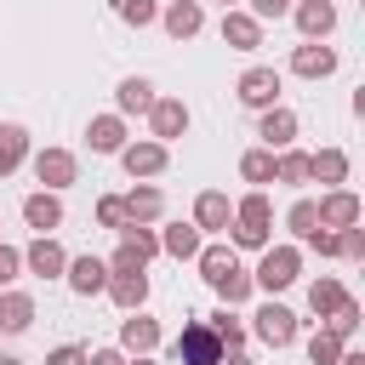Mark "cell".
Listing matches in <instances>:
<instances>
[{
	"instance_id": "37",
	"label": "cell",
	"mask_w": 365,
	"mask_h": 365,
	"mask_svg": "<svg viewBox=\"0 0 365 365\" xmlns=\"http://www.w3.org/2000/svg\"><path fill=\"white\" fill-rule=\"evenodd\" d=\"M285 228H291L297 240H308V234L319 228V211H314V200H297V205L285 211Z\"/></svg>"
},
{
	"instance_id": "36",
	"label": "cell",
	"mask_w": 365,
	"mask_h": 365,
	"mask_svg": "<svg viewBox=\"0 0 365 365\" xmlns=\"http://www.w3.org/2000/svg\"><path fill=\"white\" fill-rule=\"evenodd\" d=\"M325 331H336V336L348 342V336L359 331V302H354V297H342V302L331 308V319H325Z\"/></svg>"
},
{
	"instance_id": "21",
	"label": "cell",
	"mask_w": 365,
	"mask_h": 365,
	"mask_svg": "<svg viewBox=\"0 0 365 365\" xmlns=\"http://www.w3.org/2000/svg\"><path fill=\"white\" fill-rule=\"evenodd\" d=\"M86 143H91V154H120L125 148V120L120 114H97L86 125Z\"/></svg>"
},
{
	"instance_id": "5",
	"label": "cell",
	"mask_w": 365,
	"mask_h": 365,
	"mask_svg": "<svg viewBox=\"0 0 365 365\" xmlns=\"http://www.w3.org/2000/svg\"><path fill=\"white\" fill-rule=\"evenodd\" d=\"M74 177H80V160H74L68 148H40V154H34V182H40L46 194H63Z\"/></svg>"
},
{
	"instance_id": "13",
	"label": "cell",
	"mask_w": 365,
	"mask_h": 365,
	"mask_svg": "<svg viewBox=\"0 0 365 365\" xmlns=\"http://www.w3.org/2000/svg\"><path fill=\"white\" fill-rule=\"evenodd\" d=\"M257 137H262V148H268V154H279V148H291V143H297V114H291L285 103H274V108H262V120H257Z\"/></svg>"
},
{
	"instance_id": "41",
	"label": "cell",
	"mask_w": 365,
	"mask_h": 365,
	"mask_svg": "<svg viewBox=\"0 0 365 365\" xmlns=\"http://www.w3.org/2000/svg\"><path fill=\"white\" fill-rule=\"evenodd\" d=\"M97 228H125V205H120V194H103V200H97Z\"/></svg>"
},
{
	"instance_id": "12",
	"label": "cell",
	"mask_w": 365,
	"mask_h": 365,
	"mask_svg": "<svg viewBox=\"0 0 365 365\" xmlns=\"http://www.w3.org/2000/svg\"><path fill=\"white\" fill-rule=\"evenodd\" d=\"M291 74H302V80H331V74H336V51H331L325 40H302V46L291 51Z\"/></svg>"
},
{
	"instance_id": "35",
	"label": "cell",
	"mask_w": 365,
	"mask_h": 365,
	"mask_svg": "<svg viewBox=\"0 0 365 365\" xmlns=\"http://www.w3.org/2000/svg\"><path fill=\"white\" fill-rule=\"evenodd\" d=\"M342 348H348V342H342L336 331H314V336H308V359H314V365H336Z\"/></svg>"
},
{
	"instance_id": "38",
	"label": "cell",
	"mask_w": 365,
	"mask_h": 365,
	"mask_svg": "<svg viewBox=\"0 0 365 365\" xmlns=\"http://www.w3.org/2000/svg\"><path fill=\"white\" fill-rule=\"evenodd\" d=\"M160 17V0H120V23L125 29H148Z\"/></svg>"
},
{
	"instance_id": "47",
	"label": "cell",
	"mask_w": 365,
	"mask_h": 365,
	"mask_svg": "<svg viewBox=\"0 0 365 365\" xmlns=\"http://www.w3.org/2000/svg\"><path fill=\"white\" fill-rule=\"evenodd\" d=\"M336 365H365V354H359V348H342V359H336Z\"/></svg>"
},
{
	"instance_id": "22",
	"label": "cell",
	"mask_w": 365,
	"mask_h": 365,
	"mask_svg": "<svg viewBox=\"0 0 365 365\" xmlns=\"http://www.w3.org/2000/svg\"><path fill=\"white\" fill-rule=\"evenodd\" d=\"M308 182L342 188V182H348V154H342V148H319V154H308Z\"/></svg>"
},
{
	"instance_id": "14",
	"label": "cell",
	"mask_w": 365,
	"mask_h": 365,
	"mask_svg": "<svg viewBox=\"0 0 365 365\" xmlns=\"http://www.w3.org/2000/svg\"><path fill=\"white\" fill-rule=\"evenodd\" d=\"M154 348H160V319H148L143 308L125 314V319H120V354L137 359V354H154Z\"/></svg>"
},
{
	"instance_id": "15",
	"label": "cell",
	"mask_w": 365,
	"mask_h": 365,
	"mask_svg": "<svg viewBox=\"0 0 365 365\" xmlns=\"http://www.w3.org/2000/svg\"><path fill=\"white\" fill-rule=\"evenodd\" d=\"M222 46H228V51H257V46H262V23H257L251 11H240V6L222 11Z\"/></svg>"
},
{
	"instance_id": "16",
	"label": "cell",
	"mask_w": 365,
	"mask_h": 365,
	"mask_svg": "<svg viewBox=\"0 0 365 365\" xmlns=\"http://www.w3.org/2000/svg\"><path fill=\"white\" fill-rule=\"evenodd\" d=\"M120 205H125V222L148 228V222H160V211H165V194H160L154 182H137L131 194H120Z\"/></svg>"
},
{
	"instance_id": "50",
	"label": "cell",
	"mask_w": 365,
	"mask_h": 365,
	"mask_svg": "<svg viewBox=\"0 0 365 365\" xmlns=\"http://www.w3.org/2000/svg\"><path fill=\"white\" fill-rule=\"evenodd\" d=\"M0 365H23V359H11V354H0Z\"/></svg>"
},
{
	"instance_id": "19",
	"label": "cell",
	"mask_w": 365,
	"mask_h": 365,
	"mask_svg": "<svg viewBox=\"0 0 365 365\" xmlns=\"http://www.w3.org/2000/svg\"><path fill=\"white\" fill-rule=\"evenodd\" d=\"M160 23H165L171 40H194V34L205 29V11H200V0H171V6L160 11Z\"/></svg>"
},
{
	"instance_id": "26",
	"label": "cell",
	"mask_w": 365,
	"mask_h": 365,
	"mask_svg": "<svg viewBox=\"0 0 365 365\" xmlns=\"http://www.w3.org/2000/svg\"><path fill=\"white\" fill-rule=\"evenodd\" d=\"M160 251L177 257V262H194V257H200V228H194V222H171V228L160 234Z\"/></svg>"
},
{
	"instance_id": "46",
	"label": "cell",
	"mask_w": 365,
	"mask_h": 365,
	"mask_svg": "<svg viewBox=\"0 0 365 365\" xmlns=\"http://www.w3.org/2000/svg\"><path fill=\"white\" fill-rule=\"evenodd\" d=\"M86 365H125V354H120V348H91Z\"/></svg>"
},
{
	"instance_id": "4",
	"label": "cell",
	"mask_w": 365,
	"mask_h": 365,
	"mask_svg": "<svg viewBox=\"0 0 365 365\" xmlns=\"http://www.w3.org/2000/svg\"><path fill=\"white\" fill-rule=\"evenodd\" d=\"M314 211H319V228H331V234L359 228V217H365V205H359L354 188H325V200H314Z\"/></svg>"
},
{
	"instance_id": "1",
	"label": "cell",
	"mask_w": 365,
	"mask_h": 365,
	"mask_svg": "<svg viewBox=\"0 0 365 365\" xmlns=\"http://www.w3.org/2000/svg\"><path fill=\"white\" fill-rule=\"evenodd\" d=\"M114 234H120V245H114V257H108V274H143V268L160 257V234H154V228L125 222V228H114Z\"/></svg>"
},
{
	"instance_id": "2",
	"label": "cell",
	"mask_w": 365,
	"mask_h": 365,
	"mask_svg": "<svg viewBox=\"0 0 365 365\" xmlns=\"http://www.w3.org/2000/svg\"><path fill=\"white\" fill-rule=\"evenodd\" d=\"M297 274H302V251L297 245H268L262 251V262L251 268V291H285V285H297Z\"/></svg>"
},
{
	"instance_id": "7",
	"label": "cell",
	"mask_w": 365,
	"mask_h": 365,
	"mask_svg": "<svg viewBox=\"0 0 365 365\" xmlns=\"http://www.w3.org/2000/svg\"><path fill=\"white\" fill-rule=\"evenodd\" d=\"M251 331H257V336H262L268 348H291V342H297V314H291L285 302H262V308H257V325H251Z\"/></svg>"
},
{
	"instance_id": "28",
	"label": "cell",
	"mask_w": 365,
	"mask_h": 365,
	"mask_svg": "<svg viewBox=\"0 0 365 365\" xmlns=\"http://www.w3.org/2000/svg\"><path fill=\"white\" fill-rule=\"evenodd\" d=\"M194 262H200V279H205V285H217L228 268H240L234 245H200V257H194Z\"/></svg>"
},
{
	"instance_id": "24",
	"label": "cell",
	"mask_w": 365,
	"mask_h": 365,
	"mask_svg": "<svg viewBox=\"0 0 365 365\" xmlns=\"http://www.w3.org/2000/svg\"><path fill=\"white\" fill-rule=\"evenodd\" d=\"M34 325V297L29 291H0V331H29Z\"/></svg>"
},
{
	"instance_id": "31",
	"label": "cell",
	"mask_w": 365,
	"mask_h": 365,
	"mask_svg": "<svg viewBox=\"0 0 365 365\" xmlns=\"http://www.w3.org/2000/svg\"><path fill=\"white\" fill-rule=\"evenodd\" d=\"M234 222H245V228H268V222H274V205H268V194H262V188H251V194L234 205Z\"/></svg>"
},
{
	"instance_id": "43",
	"label": "cell",
	"mask_w": 365,
	"mask_h": 365,
	"mask_svg": "<svg viewBox=\"0 0 365 365\" xmlns=\"http://www.w3.org/2000/svg\"><path fill=\"white\" fill-rule=\"evenodd\" d=\"M245 6H251V17H257V23H268V17L279 23V17L291 11V0H245Z\"/></svg>"
},
{
	"instance_id": "9",
	"label": "cell",
	"mask_w": 365,
	"mask_h": 365,
	"mask_svg": "<svg viewBox=\"0 0 365 365\" xmlns=\"http://www.w3.org/2000/svg\"><path fill=\"white\" fill-rule=\"evenodd\" d=\"M120 165H125V177H160V171L171 165V148L154 143V137H148V143H125V148H120Z\"/></svg>"
},
{
	"instance_id": "32",
	"label": "cell",
	"mask_w": 365,
	"mask_h": 365,
	"mask_svg": "<svg viewBox=\"0 0 365 365\" xmlns=\"http://www.w3.org/2000/svg\"><path fill=\"white\" fill-rule=\"evenodd\" d=\"M342 297H348V291H342V279H331V274H319V279L308 285V308H314L319 319H331V308H336Z\"/></svg>"
},
{
	"instance_id": "8",
	"label": "cell",
	"mask_w": 365,
	"mask_h": 365,
	"mask_svg": "<svg viewBox=\"0 0 365 365\" xmlns=\"http://www.w3.org/2000/svg\"><path fill=\"white\" fill-rule=\"evenodd\" d=\"M148 131H154V143H177V137L188 131V103H182V97H154Z\"/></svg>"
},
{
	"instance_id": "20",
	"label": "cell",
	"mask_w": 365,
	"mask_h": 365,
	"mask_svg": "<svg viewBox=\"0 0 365 365\" xmlns=\"http://www.w3.org/2000/svg\"><path fill=\"white\" fill-rule=\"evenodd\" d=\"M23 222H29L34 234H51V228H63V200H57V194H46V188H34V194L23 200Z\"/></svg>"
},
{
	"instance_id": "29",
	"label": "cell",
	"mask_w": 365,
	"mask_h": 365,
	"mask_svg": "<svg viewBox=\"0 0 365 365\" xmlns=\"http://www.w3.org/2000/svg\"><path fill=\"white\" fill-rule=\"evenodd\" d=\"M274 182L302 188V182H308V154H302V148H279V154H274Z\"/></svg>"
},
{
	"instance_id": "40",
	"label": "cell",
	"mask_w": 365,
	"mask_h": 365,
	"mask_svg": "<svg viewBox=\"0 0 365 365\" xmlns=\"http://www.w3.org/2000/svg\"><path fill=\"white\" fill-rule=\"evenodd\" d=\"M17 274H23V251L0 240V291H11V285H17Z\"/></svg>"
},
{
	"instance_id": "44",
	"label": "cell",
	"mask_w": 365,
	"mask_h": 365,
	"mask_svg": "<svg viewBox=\"0 0 365 365\" xmlns=\"http://www.w3.org/2000/svg\"><path fill=\"white\" fill-rule=\"evenodd\" d=\"M46 365H86V348H80V342H63V348L46 354Z\"/></svg>"
},
{
	"instance_id": "48",
	"label": "cell",
	"mask_w": 365,
	"mask_h": 365,
	"mask_svg": "<svg viewBox=\"0 0 365 365\" xmlns=\"http://www.w3.org/2000/svg\"><path fill=\"white\" fill-rule=\"evenodd\" d=\"M222 365H251V359H245V354H228V359H222Z\"/></svg>"
},
{
	"instance_id": "45",
	"label": "cell",
	"mask_w": 365,
	"mask_h": 365,
	"mask_svg": "<svg viewBox=\"0 0 365 365\" xmlns=\"http://www.w3.org/2000/svg\"><path fill=\"white\" fill-rule=\"evenodd\" d=\"M302 245H308V251H319V257H336V234H331V228H314Z\"/></svg>"
},
{
	"instance_id": "6",
	"label": "cell",
	"mask_w": 365,
	"mask_h": 365,
	"mask_svg": "<svg viewBox=\"0 0 365 365\" xmlns=\"http://www.w3.org/2000/svg\"><path fill=\"white\" fill-rule=\"evenodd\" d=\"M234 97L245 103V108H274L279 103V68H245L240 74V86H234Z\"/></svg>"
},
{
	"instance_id": "27",
	"label": "cell",
	"mask_w": 365,
	"mask_h": 365,
	"mask_svg": "<svg viewBox=\"0 0 365 365\" xmlns=\"http://www.w3.org/2000/svg\"><path fill=\"white\" fill-rule=\"evenodd\" d=\"M23 160H29V131L6 120V125H0V177H11Z\"/></svg>"
},
{
	"instance_id": "17",
	"label": "cell",
	"mask_w": 365,
	"mask_h": 365,
	"mask_svg": "<svg viewBox=\"0 0 365 365\" xmlns=\"http://www.w3.org/2000/svg\"><path fill=\"white\" fill-rule=\"evenodd\" d=\"M228 222H234V205H228V194H222V188H205V194L194 200V228H200V234H222Z\"/></svg>"
},
{
	"instance_id": "11",
	"label": "cell",
	"mask_w": 365,
	"mask_h": 365,
	"mask_svg": "<svg viewBox=\"0 0 365 365\" xmlns=\"http://www.w3.org/2000/svg\"><path fill=\"white\" fill-rule=\"evenodd\" d=\"M63 279H68V291L74 297H97V291H108V262L103 257H68V268H63Z\"/></svg>"
},
{
	"instance_id": "18",
	"label": "cell",
	"mask_w": 365,
	"mask_h": 365,
	"mask_svg": "<svg viewBox=\"0 0 365 365\" xmlns=\"http://www.w3.org/2000/svg\"><path fill=\"white\" fill-rule=\"evenodd\" d=\"M291 17H297V29H302V40H325V34L336 29V6H331V0H297Z\"/></svg>"
},
{
	"instance_id": "34",
	"label": "cell",
	"mask_w": 365,
	"mask_h": 365,
	"mask_svg": "<svg viewBox=\"0 0 365 365\" xmlns=\"http://www.w3.org/2000/svg\"><path fill=\"white\" fill-rule=\"evenodd\" d=\"M211 291L222 297V308H240V302L251 297V274H245V268H228V274H222V279H217Z\"/></svg>"
},
{
	"instance_id": "51",
	"label": "cell",
	"mask_w": 365,
	"mask_h": 365,
	"mask_svg": "<svg viewBox=\"0 0 365 365\" xmlns=\"http://www.w3.org/2000/svg\"><path fill=\"white\" fill-rule=\"evenodd\" d=\"M234 6H240V0H222V11H234Z\"/></svg>"
},
{
	"instance_id": "25",
	"label": "cell",
	"mask_w": 365,
	"mask_h": 365,
	"mask_svg": "<svg viewBox=\"0 0 365 365\" xmlns=\"http://www.w3.org/2000/svg\"><path fill=\"white\" fill-rule=\"evenodd\" d=\"M114 108H120V120H125V114H148V108H154V86H148L143 74L120 80V91H114Z\"/></svg>"
},
{
	"instance_id": "39",
	"label": "cell",
	"mask_w": 365,
	"mask_h": 365,
	"mask_svg": "<svg viewBox=\"0 0 365 365\" xmlns=\"http://www.w3.org/2000/svg\"><path fill=\"white\" fill-rule=\"evenodd\" d=\"M222 234H228V245H240V251H268V228H245V222H228Z\"/></svg>"
},
{
	"instance_id": "33",
	"label": "cell",
	"mask_w": 365,
	"mask_h": 365,
	"mask_svg": "<svg viewBox=\"0 0 365 365\" xmlns=\"http://www.w3.org/2000/svg\"><path fill=\"white\" fill-rule=\"evenodd\" d=\"M205 325H211V336L222 342V354H240V348H245V325H240V319H234L228 308H217V314H211Z\"/></svg>"
},
{
	"instance_id": "30",
	"label": "cell",
	"mask_w": 365,
	"mask_h": 365,
	"mask_svg": "<svg viewBox=\"0 0 365 365\" xmlns=\"http://www.w3.org/2000/svg\"><path fill=\"white\" fill-rule=\"evenodd\" d=\"M240 177H245L251 188H268V182H274V154H268V148H245V154H240Z\"/></svg>"
},
{
	"instance_id": "10",
	"label": "cell",
	"mask_w": 365,
	"mask_h": 365,
	"mask_svg": "<svg viewBox=\"0 0 365 365\" xmlns=\"http://www.w3.org/2000/svg\"><path fill=\"white\" fill-rule=\"evenodd\" d=\"M23 268H29V274H40V279H63L68 251H63L51 234H34V240H29V251H23Z\"/></svg>"
},
{
	"instance_id": "42",
	"label": "cell",
	"mask_w": 365,
	"mask_h": 365,
	"mask_svg": "<svg viewBox=\"0 0 365 365\" xmlns=\"http://www.w3.org/2000/svg\"><path fill=\"white\" fill-rule=\"evenodd\" d=\"M336 257L359 262V257H365V228H342V234H336Z\"/></svg>"
},
{
	"instance_id": "3",
	"label": "cell",
	"mask_w": 365,
	"mask_h": 365,
	"mask_svg": "<svg viewBox=\"0 0 365 365\" xmlns=\"http://www.w3.org/2000/svg\"><path fill=\"white\" fill-rule=\"evenodd\" d=\"M171 359H177V365H222L228 354H222V342L211 336L205 319H188V325L177 331V342H171Z\"/></svg>"
},
{
	"instance_id": "23",
	"label": "cell",
	"mask_w": 365,
	"mask_h": 365,
	"mask_svg": "<svg viewBox=\"0 0 365 365\" xmlns=\"http://www.w3.org/2000/svg\"><path fill=\"white\" fill-rule=\"evenodd\" d=\"M108 297H114V308L137 314L148 302V274H108Z\"/></svg>"
},
{
	"instance_id": "49",
	"label": "cell",
	"mask_w": 365,
	"mask_h": 365,
	"mask_svg": "<svg viewBox=\"0 0 365 365\" xmlns=\"http://www.w3.org/2000/svg\"><path fill=\"white\" fill-rule=\"evenodd\" d=\"M125 365H154V359H148V354H137V359H125Z\"/></svg>"
}]
</instances>
